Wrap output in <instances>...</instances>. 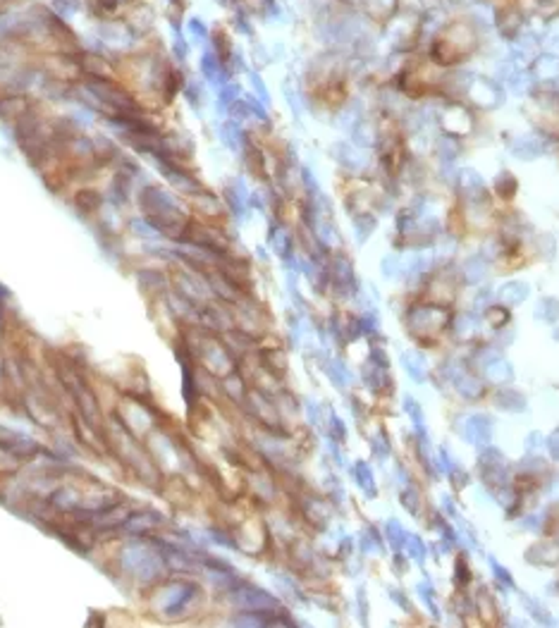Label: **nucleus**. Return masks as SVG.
I'll return each mask as SVG.
<instances>
[{
	"label": "nucleus",
	"mask_w": 559,
	"mask_h": 628,
	"mask_svg": "<svg viewBox=\"0 0 559 628\" xmlns=\"http://www.w3.org/2000/svg\"><path fill=\"white\" fill-rule=\"evenodd\" d=\"M222 141H225V146L230 150L242 148V144H244V132H242V127L235 120L222 124Z\"/></svg>",
	"instance_id": "obj_27"
},
{
	"label": "nucleus",
	"mask_w": 559,
	"mask_h": 628,
	"mask_svg": "<svg viewBox=\"0 0 559 628\" xmlns=\"http://www.w3.org/2000/svg\"><path fill=\"white\" fill-rule=\"evenodd\" d=\"M390 598H392V602H397L404 611H411V605H409V600L404 598V593H400V590H390Z\"/></svg>",
	"instance_id": "obj_54"
},
{
	"label": "nucleus",
	"mask_w": 559,
	"mask_h": 628,
	"mask_svg": "<svg viewBox=\"0 0 559 628\" xmlns=\"http://www.w3.org/2000/svg\"><path fill=\"white\" fill-rule=\"evenodd\" d=\"M217 3H220V5H227V0H217Z\"/></svg>",
	"instance_id": "obj_57"
},
{
	"label": "nucleus",
	"mask_w": 559,
	"mask_h": 628,
	"mask_svg": "<svg viewBox=\"0 0 559 628\" xmlns=\"http://www.w3.org/2000/svg\"><path fill=\"white\" fill-rule=\"evenodd\" d=\"M485 275H488V258L483 253L469 256L462 263V279L466 284H480Z\"/></svg>",
	"instance_id": "obj_11"
},
{
	"label": "nucleus",
	"mask_w": 559,
	"mask_h": 628,
	"mask_svg": "<svg viewBox=\"0 0 559 628\" xmlns=\"http://www.w3.org/2000/svg\"><path fill=\"white\" fill-rule=\"evenodd\" d=\"M330 277H333L335 287H340L342 292H351L349 287H354V270H351V263L346 261L344 256H337L333 261V270H330Z\"/></svg>",
	"instance_id": "obj_16"
},
{
	"label": "nucleus",
	"mask_w": 559,
	"mask_h": 628,
	"mask_svg": "<svg viewBox=\"0 0 559 628\" xmlns=\"http://www.w3.org/2000/svg\"><path fill=\"white\" fill-rule=\"evenodd\" d=\"M235 600L239 602L242 607H246V609H253V611H266V609H273V607H277V602L273 600L271 595L263 593V590H258V588H251V585H244L242 590H237Z\"/></svg>",
	"instance_id": "obj_8"
},
{
	"label": "nucleus",
	"mask_w": 559,
	"mask_h": 628,
	"mask_svg": "<svg viewBox=\"0 0 559 628\" xmlns=\"http://www.w3.org/2000/svg\"><path fill=\"white\" fill-rule=\"evenodd\" d=\"M533 77L540 81H552V79H559V58L557 55H538L536 60H533Z\"/></svg>",
	"instance_id": "obj_17"
},
{
	"label": "nucleus",
	"mask_w": 559,
	"mask_h": 628,
	"mask_svg": "<svg viewBox=\"0 0 559 628\" xmlns=\"http://www.w3.org/2000/svg\"><path fill=\"white\" fill-rule=\"evenodd\" d=\"M404 411L409 413V418L413 420V425H416V433L418 430H423V411H421V404L416 402L413 397H404Z\"/></svg>",
	"instance_id": "obj_39"
},
{
	"label": "nucleus",
	"mask_w": 559,
	"mask_h": 628,
	"mask_svg": "<svg viewBox=\"0 0 559 628\" xmlns=\"http://www.w3.org/2000/svg\"><path fill=\"white\" fill-rule=\"evenodd\" d=\"M184 29H186V36H189V41H194V43H204V41L210 39L208 27H206L204 19H199V17H189V19H186Z\"/></svg>",
	"instance_id": "obj_29"
},
{
	"label": "nucleus",
	"mask_w": 559,
	"mask_h": 628,
	"mask_svg": "<svg viewBox=\"0 0 559 628\" xmlns=\"http://www.w3.org/2000/svg\"><path fill=\"white\" fill-rule=\"evenodd\" d=\"M201 75L206 77V81H210V84H227V67L225 62L215 55V50H206L204 55H201Z\"/></svg>",
	"instance_id": "obj_10"
},
{
	"label": "nucleus",
	"mask_w": 559,
	"mask_h": 628,
	"mask_svg": "<svg viewBox=\"0 0 559 628\" xmlns=\"http://www.w3.org/2000/svg\"><path fill=\"white\" fill-rule=\"evenodd\" d=\"M248 79H251L253 91L258 93V101H261L263 106H268V103H271V96H268V89H266V84L261 81V77H258V72H248Z\"/></svg>",
	"instance_id": "obj_45"
},
{
	"label": "nucleus",
	"mask_w": 559,
	"mask_h": 628,
	"mask_svg": "<svg viewBox=\"0 0 559 628\" xmlns=\"http://www.w3.org/2000/svg\"><path fill=\"white\" fill-rule=\"evenodd\" d=\"M509 150L519 160H533L542 153V141L538 137H516L509 144Z\"/></svg>",
	"instance_id": "obj_15"
},
{
	"label": "nucleus",
	"mask_w": 559,
	"mask_h": 628,
	"mask_svg": "<svg viewBox=\"0 0 559 628\" xmlns=\"http://www.w3.org/2000/svg\"><path fill=\"white\" fill-rule=\"evenodd\" d=\"M354 478H356V482H359L361 490H364L369 497H375L377 495L375 480H373V471L369 469V464H366V461H359V464L354 466Z\"/></svg>",
	"instance_id": "obj_23"
},
{
	"label": "nucleus",
	"mask_w": 559,
	"mask_h": 628,
	"mask_svg": "<svg viewBox=\"0 0 559 628\" xmlns=\"http://www.w3.org/2000/svg\"><path fill=\"white\" fill-rule=\"evenodd\" d=\"M540 526H542V518L536 516V513H533V516H526L524 521H521V528H524V531H540Z\"/></svg>",
	"instance_id": "obj_52"
},
{
	"label": "nucleus",
	"mask_w": 559,
	"mask_h": 628,
	"mask_svg": "<svg viewBox=\"0 0 559 628\" xmlns=\"http://www.w3.org/2000/svg\"><path fill=\"white\" fill-rule=\"evenodd\" d=\"M122 0H91V8L98 17H112L120 10Z\"/></svg>",
	"instance_id": "obj_40"
},
{
	"label": "nucleus",
	"mask_w": 559,
	"mask_h": 628,
	"mask_svg": "<svg viewBox=\"0 0 559 628\" xmlns=\"http://www.w3.org/2000/svg\"><path fill=\"white\" fill-rule=\"evenodd\" d=\"M196 199V210H201L204 215H220V201L215 199L210 191H201V194L194 196Z\"/></svg>",
	"instance_id": "obj_31"
},
{
	"label": "nucleus",
	"mask_w": 559,
	"mask_h": 628,
	"mask_svg": "<svg viewBox=\"0 0 559 628\" xmlns=\"http://www.w3.org/2000/svg\"><path fill=\"white\" fill-rule=\"evenodd\" d=\"M528 294H531V287H528V282H521V279H511V282H504L500 287V292H497V297L504 306H519L524 304L528 299Z\"/></svg>",
	"instance_id": "obj_13"
},
{
	"label": "nucleus",
	"mask_w": 559,
	"mask_h": 628,
	"mask_svg": "<svg viewBox=\"0 0 559 628\" xmlns=\"http://www.w3.org/2000/svg\"><path fill=\"white\" fill-rule=\"evenodd\" d=\"M371 363H375V366H380V368H387V366H390V359H387V354L382 349L373 346V349H371Z\"/></svg>",
	"instance_id": "obj_50"
},
{
	"label": "nucleus",
	"mask_w": 559,
	"mask_h": 628,
	"mask_svg": "<svg viewBox=\"0 0 559 628\" xmlns=\"http://www.w3.org/2000/svg\"><path fill=\"white\" fill-rule=\"evenodd\" d=\"M366 5V12L373 19H390L392 12L400 8V0H361Z\"/></svg>",
	"instance_id": "obj_20"
},
{
	"label": "nucleus",
	"mask_w": 559,
	"mask_h": 628,
	"mask_svg": "<svg viewBox=\"0 0 559 628\" xmlns=\"http://www.w3.org/2000/svg\"><path fill=\"white\" fill-rule=\"evenodd\" d=\"M480 328V318L475 313H462L457 315V320H454V335L459 337V340H469V337H473L475 332Z\"/></svg>",
	"instance_id": "obj_21"
},
{
	"label": "nucleus",
	"mask_w": 559,
	"mask_h": 628,
	"mask_svg": "<svg viewBox=\"0 0 559 628\" xmlns=\"http://www.w3.org/2000/svg\"><path fill=\"white\" fill-rule=\"evenodd\" d=\"M545 447V438H542L540 433H528L526 435V451L528 454H536V451H540Z\"/></svg>",
	"instance_id": "obj_48"
},
{
	"label": "nucleus",
	"mask_w": 559,
	"mask_h": 628,
	"mask_svg": "<svg viewBox=\"0 0 559 628\" xmlns=\"http://www.w3.org/2000/svg\"><path fill=\"white\" fill-rule=\"evenodd\" d=\"M497 27H500V34L507 41H516L521 36V29H524V14H521V10L502 8L497 12Z\"/></svg>",
	"instance_id": "obj_7"
},
{
	"label": "nucleus",
	"mask_w": 559,
	"mask_h": 628,
	"mask_svg": "<svg viewBox=\"0 0 559 628\" xmlns=\"http://www.w3.org/2000/svg\"><path fill=\"white\" fill-rule=\"evenodd\" d=\"M454 580H457L459 585H466L471 580V569L464 557H457V562H454Z\"/></svg>",
	"instance_id": "obj_44"
},
{
	"label": "nucleus",
	"mask_w": 559,
	"mask_h": 628,
	"mask_svg": "<svg viewBox=\"0 0 559 628\" xmlns=\"http://www.w3.org/2000/svg\"><path fill=\"white\" fill-rule=\"evenodd\" d=\"M466 98H471V103L483 110H495L504 103V89L497 79H490V77H473L471 81L469 91H466Z\"/></svg>",
	"instance_id": "obj_1"
},
{
	"label": "nucleus",
	"mask_w": 559,
	"mask_h": 628,
	"mask_svg": "<svg viewBox=\"0 0 559 628\" xmlns=\"http://www.w3.org/2000/svg\"><path fill=\"white\" fill-rule=\"evenodd\" d=\"M385 536H387V542H390V547H395V549H402L404 547L406 533H404L402 523L397 521V518H390V521L385 523Z\"/></svg>",
	"instance_id": "obj_33"
},
{
	"label": "nucleus",
	"mask_w": 559,
	"mask_h": 628,
	"mask_svg": "<svg viewBox=\"0 0 559 628\" xmlns=\"http://www.w3.org/2000/svg\"><path fill=\"white\" fill-rule=\"evenodd\" d=\"M371 447L377 459H387V456H390V440L385 438V433H377L375 438H373Z\"/></svg>",
	"instance_id": "obj_43"
},
{
	"label": "nucleus",
	"mask_w": 559,
	"mask_h": 628,
	"mask_svg": "<svg viewBox=\"0 0 559 628\" xmlns=\"http://www.w3.org/2000/svg\"><path fill=\"white\" fill-rule=\"evenodd\" d=\"M495 406L504 413H521L528 409V402L524 394L516 392V389H500L495 397Z\"/></svg>",
	"instance_id": "obj_14"
},
{
	"label": "nucleus",
	"mask_w": 559,
	"mask_h": 628,
	"mask_svg": "<svg viewBox=\"0 0 559 628\" xmlns=\"http://www.w3.org/2000/svg\"><path fill=\"white\" fill-rule=\"evenodd\" d=\"M493 297H495V292H493V289H480V292L475 294L473 306H475V308H478V311L488 308V306H490V299H493Z\"/></svg>",
	"instance_id": "obj_49"
},
{
	"label": "nucleus",
	"mask_w": 559,
	"mask_h": 628,
	"mask_svg": "<svg viewBox=\"0 0 559 628\" xmlns=\"http://www.w3.org/2000/svg\"><path fill=\"white\" fill-rule=\"evenodd\" d=\"M325 371H328V375H330V377H333V380H335V382H337V385H340V387H344V385H346V382H349V380H351L349 371H346V368H344V366H342V363H340V361H330V363H328V368H325Z\"/></svg>",
	"instance_id": "obj_42"
},
{
	"label": "nucleus",
	"mask_w": 559,
	"mask_h": 628,
	"mask_svg": "<svg viewBox=\"0 0 559 628\" xmlns=\"http://www.w3.org/2000/svg\"><path fill=\"white\" fill-rule=\"evenodd\" d=\"M361 549H364L366 554H380L382 552V540L377 538L375 528L364 531V536H361Z\"/></svg>",
	"instance_id": "obj_38"
},
{
	"label": "nucleus",
	"mask_w": 559,
	"mask_h": 628,
	"mask_svg": "<svg viewBox=\"0 0 559 628\" xmlns=\"http://www.w3.org/2000/svg\"><path fill=\"white\" fill-rule=\"evenodd\" d=\"M444 320H447V311L440 306H413L406 315L409 330L413 335H433L444 328Z\"/></svg>",
	"instance_id": "obj_2"
},
{
	"label": "nucleus",
	"mask_w": 559,
	"mask_h": 628,
	"mask_svg": "<svg viewBox=\"0 0 559 628\" xmlns=\"http://www.w3.org/2000/svg\"><path fill=\"white\" fill-rule=\"evenodd\" d=\"M480 371H483L485 380L493 382V385H509L514 380V368H511V363L507 359H502V354L490 359Z\"/></svg>",
	"instance_id": "obj_9"
},
{
	"label": "nucleus",
	"mask_w": 559,
	"mask_h": 628,
	"mask_svg": "<svg viewBox=\"0 0 559 628\" xmlns=\"http://www.w3.org/2000/svg\"><path fill=\"white\" fill-rule=\"evenodd\" d=\"M402 366L409 375L413 377L416 382L426 380V373H428V361L421 351H404L402 354Z\"/></svg>",
	"instance_id": "obj_18"
},
{
	"label": "nucleus",
	"mask_w": 559,
	"mask_h": 628,
	"mask_svg": "<svg viewBox=\"0 0 559 628\" xmlns=\"http://www.w3.org/2000/svg\"><path fill=\"white\" fill-rule=\"evenodd\" d=\"M490 569H493L495 580L502 585V588H504V590H511V588H514V578H511L509 569L500 567V562H497V559H493V557H490Z\"/></svg>",
	"instance_id": "obj_41"
},
{
	"label": "nucleus",
	"mask_w": 559,
	"mask_h": 628,
	"mask_svg": "<svg viewBox=\"0 0 559 628\" xmlns=\"http://www.w3.org/2000/svg\"><path fill=\"white\" fill-rule=\"evenodd\" d=\"M404 544H406V554L413 559V562L423 564L426 562V542H423L418 536H413V533H406V540H404Z\"/></svg>",
	"instance_id": "obj_32"
},
{
	"label": "nucleus",
	"mask_w": 559,
	"mask_h": 628,
	"mask_svg": "<svg viewBox=\"0 0 559 628\" xmlns=\"http://www.w3.org/2000/svg\"><path fill=\"white\" fill-rule=\"evenodd\" d=\"M462 153V146H459V139L452 137V134H442L438 139V155L442 160V165H454V160L459 158Z\"/></svg>",
	"instance_id": "obj_19"
},
{
	"label": "nucleus",
	"mask_w": 559,
	"mask_h": 628,
	"mask_svg": "<svg viewBox=\"0 0 559 628\" xmlns=\"http://www.w3.org/2000/svg\"><path fill=\"white\" fill-rule=\"evenodd\" d=\"M555 340L559 342V330H555Z\"/></svg>",
	"instance_id": "obj_56"
},
{
	"label": "nucleus",
	"mask_w": 559,
	"mask_h": 628,
	"mask_svg": "<svg viewBox=\"0 0 559 628\" xmlns=\"http://www.w3.org/2000/svg\"><path fill=\"white\" fill-rule=\"evenodd\" d=\"M545 444H547V449H550V456H552V459L559 461V428L550 435V438L545 440Z\"/></svg>",
	"instance_id": "obj_51"
},
{
	"label": "nucleus",
	"mask_w": 559,
	"mask_h": 628,
	"mask_svg": "<svg viewBox=\"0 0 559 628\" xmlns=\"http://www.w3.org/2000/svg\"><path fill=\"white\" fill-rule=\"evenodd\" d=\"M235 24H237V29L242 31V34H248L251 36L253 34V29H251V24H248V17L244 12H237V17H235Z\"/></svg>",
	"instance_id": "obj_53"
},
{
	"label": "nucleus",
	"mask_w": 559,
	"mask_h": 628,
	"mask_svg": "<svg viewBox=\"0 0 559 628\" xmlns=\"http://www.w3.org/2000/svg\"><path fill=\"white\" fill-rule=\"evenodd\" d=\"M478 471H480V480L485 482L488 487H504L507 485V459L502 451L488 447L483 449L478 459Z\"/></svg>",
	"instance_id": "obj_3"
},
{
	"label": "nucleus",
	"mask_w": 559,
	"mask_h": 628,
	"mask_svg": "<svg viewBox=\"0 0 559 628\" xmlns=\"http://www.w3.org/2000/svg\"><path fill=\"white\" fill-rule=\"evenodd\" d=\"M447 475H449V480H452L454 487H466V485H469V475H466V471H462V466L454 464L452 469L447 471Z\"/></svg>",
	"instance_id": "obj_47"
},
{
	"label": "nucleus",
	"mask_w": 559,
	"mask_h": 628,
	"mask_svg": "<svg viewBox=\"0 0 559 628\" xmlns=\"http://www.w3.org/2000/svg\"><path fill=\"white\" fill-rule=\"evenodd\" d=\"M271 246L277 256L287 258L289 251H292V235H289L284 227H273L271 230Z\"/></svg>",
	"instance_id": "obj_25"
},
{
	"label": "nucleus",
	"mask_w": 559,
	"mask_h": 628,
	"mask_svg": "<svg viewBox=\"0 0 559 628\" xmlns=\"http://www.w3.org/2000/svg\"><path fill=\"white\" fill-rule=\"evenodd\" d=\"M402 507L406 509L411 516H418L421 513V495H418L416 487H404L402 490Z\"/></svg>",
	"instance_id": "obj_35"
},
{
	"label": "nucleus",
	"mask_w": 559,
	"mask_h": 628,
	"mask_svg": "<svg viewBox=\"0 0 559 628\" xmlns=\"http://www.w3.org/2000/svg\"><path fill=\"white\" fill-rule=\"evenodd\" d=\"M402 270V258L400 256H385L382 258V275L385 277H395Z\"/></svg>",
	"instance_id": "obj_46"
},
{
	"label": "nucleus",
	"mask_w": 559,
	"mask_h": 628,
	"mask_svg": "<svg viewBox=\"0 0 559 628\" xmlns=\"http://www.w3.org/2000/svg\"><path fill=\"white\" fill-rule=\"evenodd\" d=\"M385 371L387 368H380V366H375V363H366V371H364L366 382H369L373 389H385L387 387Z\"/></svg>",
	"instance_id": "obj_34"
},
{
	"label": "nucleus",
	"mask_w": 559,
	"mask_h": 628,
	"mask_svg": "<svg viewBox=\"0 0 559 628\" xmlns=\"http://www.w3.org/2000/svg\"><path fill=\"white\" fill-rule=\"evenodd\" d=\"M377 220L369 213H361V215L354 217V230H356V239L359 242H366L369 237L373 235V230H375Z\"/></svg>",
	"instance_id": "obj_30"
},
{
	"label": "nucleus",
	"mask_w": 559,
	"mask_h": 628,
	"mask_svg": "<svg viewBox=\"0 0 559 628\" xmlns=\"http://www.w3.org/2000/svg\"><path fill=\"white\" fill-rule=\"evenodd\" d=\"M416 593H418V598H421L423 605L428 607L431 616H435V619H438V616H440V609H438V602H435V590H433V585H431V583H418V585H416Z\"/></svg>",
	"instance_id": "obj_36"
},
{
	"label": "nucleus",
	"mask_w": 559,
	"mask_h": 628,
	"mask_svg": "<svg viewBox=\"0 0 559 628\" xmlns=\"http://www.w3.org/2000/svg\"><path fill=\"white\" fill-rule=\"evenodd\" d=\"M462 435L471 444L488 447V444L493 442V418L485 416V413H473V416L466 418Z\"/></svg>",
	"instance_id": "obj_5"
},
{
	"label": "nucleus",
	"mask_w": 559,
	"mask_h": 628,
	"mask_svg": "<svg viewBox=\"0 0 559 628\" xmlns=\"http://www.w3.org/2000/svg\"><path fill=\"white\" fill-rule=\"evenodd\" d=\"M521 605L526 607V611H528V614H531L536 621H540V624H545V626L555 624V621H552V616H550V611H547L545 607H542L536 598H531L528 593H521Z\"/></svg>",
	"instance_id": "obj_24"
},
{
	"label": "nucleus",
	"mask_w": 559,
	"mask_h": 628,
	"mask_svg": "<svg viewBox=\"0 0 559 628\" xmlns=\"http://www.w3.org/2000/svg\"><path fill=\"white\" fill-rule=\"evenodd\" d=\"M536 318L542 323H557L559 320V301L552 297H545L538 301L536 306Z\"/></svg>",
	"instance_id": "obj_26"
},
{
	"label": "nucleus",
	"mask_w": 559,
	"mask_h": 628,
	"mask_svg": "<svg viewBox=\"0 0 559 628\" xmlns=\"http://www.w3.org/2000/svg\"><path fill=\"white\" fill-rule=\"evenodd\" d=\"M550 497L552 500H559V475H555V480L550 482Z\"/></svg>",
	"instance_id": "obj_55"
},
{
	"label": "nucleus",
	"mask_w": 559,
	"mask_h": 628,
	"mask_svg": "<svg viewBox=\"0 0 559 628\" xmlns=\"http://www.w3.org/2000/svg\"><path fill=\"white\" fill-rule=\"evenodd\" d=\"M519 191V181L511 173H500L495 177V194L502 199H514V194Z\"/></svg>",
	"instance_id": "obj_28"
},
{
	"label": "nucleus",
	"mask_w": 559,
	"mask_h": 628,
	"mask_svg": "<svg viewBox=\"0 0 559 628\" xmlns=\"http://www.w3.org/2000/svg\"><path fill=\"white\" fill-rule=\"evenodd\" d=\"M483 320L490 325V328H502V325L509 320V311L502 308V306H488V308H485Z\"/></svg>",
	"instance_id": "obj_37"
},
{
	"label": "nucleus",
	"mask_w": 559,
	"mask_h": 628,
	"mask_svg": "<svg viewBox=\"0 0 559 628\" xmlns=\"http://www.w3.org/2000/svg\"><path fill=\"white\" fill-rule=\"evenodd\" d=\"M459 186L464 191V199L469 204H483L485 201V179L475 170L466 168L459 173Z\"/></svg>",
	"instance_id": "obj_6"
},
{
	"label": "nucleus",
	"mask_w": 559,
	"mask_h": 628,
	"mask_svg": "<svg viewBox=\"0 0 559 628\" xmlns=\"http://www.w3.org/2000/svg\"><path fill=\"white\" fill-rule=\"evenodd\" d=\"M351 137H354V144L361 148H369L375 144V129L369 120H359L351 127Z\"/></svg>",
	"instance_id": "obj_22"
},
{
	"label": "nucleus",
	"mask_w": 559,
	"mask_h": 628,
	"mask_svg": "<svg viewBox=\"0 0 559 628\" xmlns=\"http://www.w3.org/2000/svg\"><path fill=\"white\" fill-rule=\"evenodd\" d=\"M454 387H457V392L462 394L464 399H469V402H475V399L483 397L485 392V385L480 377L471 375V373H457L454 375Z\"/></svg>",
	"instance_id": "obj_12"
},
{
	"label": "nucleus",
	"mask_w": 559,
	"mask_h": 628,
	"mask_svg": "<svg viewBox=\"0 0 559 628\" xmlns=\"http://www.w3.org/2000/svg\"><path fill=\"white\" fill-rule=\"evenodd\" d=\"M440 122H442L444 132L452 134V137H457V139L471 134V129H473V115H471V110L464 106V103H449V106L442 110Z\"/></svg>",
	"instance_id": "obj_4"
}]
</instances>
